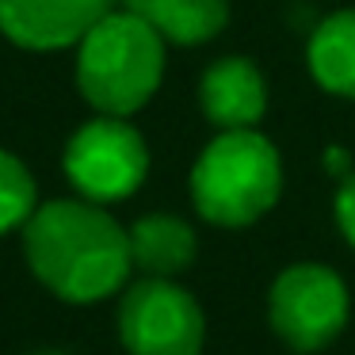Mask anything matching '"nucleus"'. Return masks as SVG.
Instances as JSON below:
<instances>
[{
    "mask_svg": "<svg viewBox=\"0 0 355 355\" xmlns=\"http://www.w3.org/2000/svg\"><path fill=\"white\" fill-rule=\"evenodd\" d=\"M24 252L35 279L62 302H100L130 279V233L88 199L42 202L24 225Z\"/></svg>",
    "mask_w": 355,
    "mask_h": 355,
    "instance_id": "obj_1",
    "label": "nucleus"
},
{
    "mask_svg": "<svg viewBox=\"0 0 355 355\" xmlns=\"http://www.w3.org/2000/svg\"><path fill=\"white\" fill-rule=\"evenodd\" d=\"M283 161L263 134L222 130L191 168V202L207 222L237 230L252 225L279 202Z\"/></svg>",
    "mask_w": 355,
    "mask_h": 355,
    "instance_id": "obj_3",
    "label": "nucleus"
},
{
    "mask_svg": "<svg viewBox=\"0 0 355 355\" xmlns=\"http://www.w3.org/2000/svg\"><path fill=\"white\" fill-rule=\"evenodd\" d=\"M119 336L130 355H199L207 321L191 291L149 275L126 291L119 306Z\"/></svg>",
    "mask_w": 355,
    "mask_h": 355,
    "instance_id": "obj_6",
    "label": "nucleus"
},
{
    "mask_svg": "<svg viewBox=\"0 0 355 355\" xmlns=\"http://www.w3.org/2000/svg\"><path fill=\"white\" fill-rule=\"evenodd\" d=\"M306 62L313 80L332 96L355 100V8L332 12L306 46Z\"/></svg>",
    "mask_w": 355,
    "mask_h": 355,
    "instance_id": "obj_11",
    "label": "nucleus"
},
{
    "mask_svg": "<svg viewBox=\"0 0 355 355\" xmlns=\"http://www.w3.org/2000/svg\"><path fill=\"white\" fill-rule=\"evenodd\" d=\"M168 42L134 12H107L77 42V85L100 115L126 119L141 111L164 77Z\"/></svg>",
    "mask_w": 355,
    "mask_h": 355,
    "instance_id": "obj_2",
    "label": "nucleus"
},
{
    "mask_svg": "<svg viewBox=\"0 0 355 355\" xmlns=\"http://www.w3.org/2000/svg\"><path fill=\"white\" fill-rule=\"evenodd\" d=\"M275 336L294 352H321L344 332L352 317L344 279L324 263H291L275 275L268 298Z\"/></svg>",
    "mask_w": 355,
    "mask_h": 355,
    "instance_id": "obj_4",
    "label": "nucleus"
},
{
    "mask_svg": "<svg viewBox=\"0 0 355 355\" xmlns=\"http://www.w3.org/2000/svg\"><path fill=\"white\" fill-rule=\"evenodd\" d=\"M42 355H62V352H42Z\"/></svg>",
    "mask_w": 355,
    "mask_h": 355,
    "instance_id": "obj_15",
    "label": "nucleus"
},
{
    "mask_svg": "<svg viewBox=\"0 0 355 355\" xmlns=\"http://www.w3.org/2000/svg\"><path fill=\"white\" fill-rule=\"evenodd\" d=\"M336 225H340V233H344V241L355 248V172H347L344 180H340V187H336Z\"/></svg>",
    "mask_w": 355,
    "mask_h": 355,
    "instance_id": "obj_13",
    "label": "nucleus"
},
{
    "mask_svg": "<svg viewBox=\"0 0 355 355\" xmlns=\"http://www.w3.org/2000/svg\"><path fill=\"white\" fill-rule=\"evenodd\" d=\"M123 8L146 19L172 46H202L230 24L225 0H123Z\"/></svg>",
    "mask_w": 355,
    "mask_h": 355,
    "instance_id": "obj_9",
    "label": "nucleus"
},
{
    "mask_svg": "<svg viewBox=\"0 0 355 355\" xmlns=\"http://www.w3.org/2000/svg\"><path fill=\"white\" fill-rule=\"evenodd\" d=\"M324 161H329V172H344V168H347L344 149H329V157H324Z\"/></svg>",
    "mask_w": 355,
    "mask_h": 355,
    "instance_id": "obj_14",
    "label": "nucleus"
},
{
    "mask_svg": "<svg viewBox=\"0 0 355 355\" xmlns=\"http://www.w3.org/2000/svg\"><path fill=\"white\" fill-rule=\"evenodd\" d=\"M107 12L111 0H0V31L24 50H65Z\"/></svg>",
    "mask_w": 355,
    "mask_h": 355,
    "instance_id": "obj_7",
    "label": "nucleus"
},
{
    "mask_svg": "<svg viewBox=\"0 0 355 355\" xmlns=\"http://www.w3.org/2000/svg\"><path fill=\"white\" fill-rule=\"evenodd\" d=\"M130 256L134 268L149 271V275H180L184 268L195 263V230L176 214H149L130 225Z\"/></svg>",
    "mask_w": 355,
    "mask_h": 355,
    "instance_id": "obj_10",
    "label": "nucleus"
},
{
    "mask_svg": "<svg viewBox=\"0 0 355 355\" xmlns=\"http://www.w3.org/2000/svg\"><path fill=\"white\" fill-rule=\"evenodd\" d=\"M149 172V146L126 119L100 115L65 146V176L88 202L130 199Z\"/></svg>",
    "mask_w": 355,
    "mask_h": 355,
    "instance_id": "obj_5",
    "label": "nucleus"
},
{
    "mask_svg": "<svg viewBox=\"0 0 355 355\" xmlns=\"http://www.w3.org/2000/svg\"><path fill=\"white\" fill-rule=\"evenodd\" d=\"M199 107L218 130H248L268 111V80L252 58H218L199 80Z\"/></svg>",
    "mask_w": 355,
    "mask_h": 355,
    "instance_id": "obj_8",
    "label": "nucleus"
},
{
    "mask_svg": "<svg viewBox=\"0 0 355 355\" xmlns=\"http://www.w3.org/2000/svg\"><path fill=\"white\" fill-rule=\"evenodd\" d=\"M39 210V187L19 157L0 149V233L19 230Z\"/></svg>",
    "mask_w": 355,
    "mask_h": 355,
    "instance_id": "obj_12",
    "label": "nucleus"
}]
</instances>
